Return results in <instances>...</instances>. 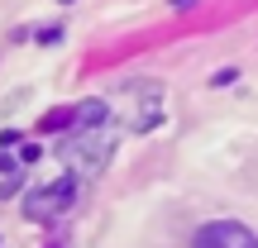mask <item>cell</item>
<instances>
[{
  "instance_id": "cell-2",
  "label": "cell",
  "mask_w": 258,
  "mask_h": 248,
  "mask_svg": "<svg viewBox=\"0 0 258 248\" xmlns=\"http://www.w3.org/2000/svg\"><path fill=\"white\" fill-rule=\"evenodd\" d=\"M77 186H82V182H77L72 172H67V177H57V182L34 186V191L24 196V215H29V220H38V224H43V220H57V215H62L67 205L77 201Z\"/></svg>"
},
{
  "instance_id": "cell-1",
  "label": "cell",
  "mask_w": 258,
  "mask_h": 248,
  "mask_svg": "<svg viewBox=\"0 0 258 248\" xmlns=\"http://www.w3.org/2000/svg\"><path fill=\"white\" fill-rule=\"evenodd\" d=\"M115 105H120V110H110L115 129H129V134H148L153 124H163L167 91H163L158 81H148V76H139V81H124L120 91H115Z\"/></svg>"
},
{
  "instance_id": "cell-4",
  "label": "cell",
  "mask_w": 258,
  "mask_h": 248,
  "mask_svg": "<svg viewBox=\"0 0 258 248\" xmlns=\"http://www.w3.org/2000/svg\"><path fill=\"white\" fill-rule=\"evenodd\" d=\"M172 5H177V10H186V5H196V0H172Z\"/></svg>"
},
{
  "instance_id": "cell-3",
  "label": "cell",
  "mask_w": 258,
  "mask_h": 248,
  "mask_svg": "<svg viewBox=\"0 0 258 248\" xmlns=\"http://www.w3.org/2000/svg\"><path fill=\"white\" fill-rule=\"evenodd\" d=\"M191 248H258V234L239 220H211L191 234Z\"/></svg>"
}]
</instances>
